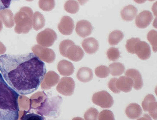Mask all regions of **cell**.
<instances>
[{"instance_id":"8992f818","label":"cell","mask_w":157,"mask_h":120,"mask_svg":"<svg viewBox=\"0 0 157 120\" xmlns=\"http://www.w3.org/2000/svg\"><path fill=\"white\" fill-rule=\"evenodd\" d=\"M32 50L35 55L40 60L48 63H52L56 59L55 52L51 49L44 48L39 45H35L32 47Z\"/></svg>"},{"instance_id":"8d00e7d4","label":"cell","mask_w":157,"mask_h":120,"mask_svg":"<svg viewBox=\"0 0 157 120\" xmlns=\"http://www.w3.org/2000/svg\"><path fill=\"white\" fill-rule=\"evenodd\" d=\"M73 120H83V119L81 118H77L74 119Z\"/></svg>"},{"instance_id":"1f68e13d","label":"cell","mask_w":157,"mask_h":120,"mask_svg":"<svg viewBox=\"0 0 157 120\" xmlns=\"http://www.w3.org/2000/svg\"><path fill=\"white\" fill-rule=\"evenodd\" d=\"M74 43V42L70 40H65L61 41L59 45V51L61 55L65 57V52L67 48Z\"/></svg>"},{"instance_id":"4fadbf2b","label":"cell","mask_w":157,"mask_h":120,"mask_svg":"<svg viewBox=\"0 0 157 120\" xmlns=\"http://www.w3.org/2000/svg\"><path fill=\"white\" fill-rule=\"evenodd\" d=\"M152 14L149 10H144L136 16V24L140 29H145L152 21Z\"/></svg>"},{"instance_id":"ffe728a7","label":"cell","mask_w":157,"mask_h":120,"mask_svg":"<svg viewBox=\"0 0 157 120\" xmlns=\"http://www.w3.org/2000/svg\"><path fill=\"white\" fill-rule=\"evenodd\" d=\"M77 78L79 81L82 82H88L91 81L93 78V73L90 68L82 67L80 68L77 74Z\"/></svg>"},{"instance_id":"ac0fdd59","label":"cell","mask_w":157,"mask_h":120,"mask_svg":"<svg viewBox=\"0 0 157 120\" xmlns=\"http://www.w3.org/2000/svg\"><path fill=\"white\" fill-rule=\"evenodd\" d=\"M58 70L61 75L70 76L74 72L75 68L72 63L66 60H62L58 64Z\"/></svg>"},{"instance_id":"30bf717a","label":"cell","mask_w":157,"mask_h":120,"mask_svg":"<svg viewBox=\"0 0 157 120\" xmlns=\"http://www.w3.org/2000/svg\"><path fill=\"white\" fill-rule=\"evenodd\" d=\"M135 53L140 59L146 60L149 59L151 55L149 45L144 41H140L136 44L134 48Z\"/></svg>"},{"instance_id":"6da1fadb","label":"cell","mask_w":157,"mask_h":120,"mask_svg":"<svg viewBox=\"0 0 157 120\" xmlns=\"http://www.w3.org/2000/svg\"><path fill=\"white\" fill-rule=\"evenodd\" d=\"M46 71L45 64L32 53L0 56L2 75L18 94L30 95L37 90Z\"/></svg>"},{"instance_id":"4dcf8cb0","label":"cell","mask_w":157,"mask_h":120,"mask_svg":"<svg viewBox=\"0 0 157 120\" xmlns=\"http://www.w3.org/2000/svg\"><path fill=\"white\" fill-rule=\"evenodd\" d=\"M98 120H115L114 114L109 110H104L100 113Z\"/></svg>"},{"instance_id":"5bb4252c","label":"cell","mask_w":157,"mask_h":120,"mask_svg":"<svg viewBox=\"0 0 157 120\" xmlns=\"http://www.w3.org/2000/svg\"><path fill=\"white\" fill-rule=\"evenodd\" d=\"M125 75L132 80L134 83L133 87L136 90L141 89L143 87L142 76L139 71L135 69H129L126 72Z\"/></svg>"},{"instance_id":"7a4b0ae2","label":"cell","mask_w":157,"mask_h":120,"mask_svg":"<svg viewBox=\"0 0 157 120\" xmlns=\"http://www.w3.org/2000/svg\"><path fill=\"white\" fill-rule=\"evenodd\" d=\"M19 96L0 73V120H18Z\"/></svg>"},{"instance_id":"f546056e","label":"cell","mask_w":157,"mask_h":120,"mask_svg":"<svg viewBox=\"0 0 157 120\" xmlns=\"http://www.w3.org/2000/svg\"><path fill=\"white\" fill-rule=\"evenodd\" d=\"M140 41H141V40L139 38L133 37L131 39L128 40L125 46L128 52L131 54H135L134 48H135V45L137 43Z\"/></svg>"},{"instance_id":"d590c367","label":"cell","mask_w":157,"mask_h":120,"mask_svg":"<svg viewBox=\"0 0 157 120\" xmlns=\"http://www.w3.org/2000/svg\"><path fill=\"white\" fill-rule=\"evenodd\" d=\"M137 120H152L151 119V118L150 116L149 115L146 114H144L143 117L139 118Z\"/></svg>"},{"instance_id":"f1b7e54d","label":"cell","mask_w":157,"mask_h":120,"mask_svg":"<svg viewBox=\"0 0 157 120\" xmlns=\"http://www.w3.org/2000/svg\"><path fill=\"white\" fill-rule=\"evenodd\" d=\"M99 112L95 108L91 107L86 111L85 115V120H98Z\"/></svg>"},{"instance_id":"83f0119b","label":"cell","mask_w":157,"mask_h":120,"mask_svg":"<svg viewBox=\"0 0 157 120\" xmlns=\"http://www.w3.org/2000/svg\"><path fill=\"white\" fill-rule=\"evenodd\" d=\"M157 31L151 30L147 34V39L152 46L154 52H157Z\"/></svg>"},{"instance_id":"603a6c76","label":"cell","mask_w":157,"mask_h":120,"mask_svg":"<svg viewBox=\"0 0 157 120\" xmlns=\"http://www.w3.org/2000/svg\"><path fill=\"white\" fill-rule=\"evenodd\" d=\"M109 68L111 75L113 76H120L125 71L124 66L120 62L112 63L109 65Z\"/></svg>"},{"instance_id":"d4e9b609","label":"cell","mask_w":157,"mask_h":120,"mask_svg":"<svg viewBox=\"0 0 157 120\" xmlns=\"http://www.w3.org/2000/svg\"><path fill=\"white\" fill-rule=\"evenodd\" d=\"M38 4L41 10L45 11H49L55 8L56 2L53 0H40L39 1Z\"/></svg>"},{"instance_id":"44dd1931","label":"cell","mask_w":157,"mask_h":120,"mask_svg":"<svg viewBox=\"0 0 157 120\" xmlns=\"http://www.w3.org/2000/svg\"><path fill=\"white\" fill-rule=\"evenodd\" d=\"M45 20L44 17L40 12L36 11L32 17V25L35 31L42 29L45 25Z\"/></svg>"},{"instance_id":"7c38bea8","label":"cell","mask_w":157,"mask_h":120,"mask_svg":"<svg viewBox=\"0 0 157 120\" xmlns=\"http://www.w3.org/2000/svg\"><path fill=\"white\" fill-rule=\"evenodd\" d=\"M93 27L91 22L85 20L78 21L77 23L75 31L77 34L81 37L88 36L92 33Z\"/></svg>"},{"instance_id":"74e56055","label":"cell","mask_w":157,"mask_h":120,"mask_svg":"<svg viewBox=\"0 0 157 120\" xmlns=\"http://www.w3.org/2000/svg\"></svg>"},{"instance_id":"5b68a950","label":"cell","mask_w":157,"mask_h":120,"mask_svg":"<svg viewBox=\"0 0 157 120\" xmlns=\"http://www.w3.org/2000/svg\"><path fill=\"white\" fill-rule=\"evenodd\" d=\"M57 39L56 32L52 29H46L37 34L36 40L42 47H49L53 45Z\"/></svg>"},{"instance_id":"7402d4cb","label":"cell","mask_w":157,"mask_h":120,"mask_svg":"<svg viewBox=\"0 0 157 120\" xmlns=\"http://www.w3.org/2000/svg\"><path fill=\"white\" fill-rule=\"evenodd\" d=\"M124 37L123 33L120 30H115L110 33L109 37V42L111 45H116Z\"/></svg>"},{"instance_id":"277c9868","label":"cell","mask_w":157,"mask_h":120,"mask_svg":"<svg viewBox=\"0 0 157 120\" xmlns=\"http://www.w3.org/2000/svg\"><path fill=\"white\" fill-rule=\"evenodd\" d=\"M92 101L94 104L102 108H110L113 106V97L105 91L97 92L93 95Z\"/></svg>"},{"instance_id":"2e32d148","label":"cell","mask_w":157,"mask_h":120,"mask_svg":"<svg viewBox=\"0 0 157 120\" xmlns=\"http://www.w3.org/2000/svg\"><path fill=\"white\" fill-rule=\"evenodd\" d=\"M82 46L85 52L89 55L96 53L99 49L98 41L94 37H88L83 41Z\"/></svg>"},{"instance_id":"836d02e7","label":"cell","mask_w":157,"mask_h":120,"mask_svg":"<svg viewBox=\"0 0 157 120\" xmlns=\"http://www.w3.org/2000/svg\"><path fill=\"white\" fill-rule=\"evenodd\" d=\"M117 80V78H112L109 81L108 83V86L110 90L112 91L115 94H119L120 91L118 90L116 87V81Z\"/></svg>"},{"instance_id":"9c48e42d","label":"cell","mask_w":157,"mask_h":120,"mask_svg":"<svg viewBox=\"0 0 157 120\" xmlns=\"http://www.w3.org/2000/svg\"><path fill=\"white\" fill-rule=\"evenodd\" d=\"M58 28L60 33L63 35H70L74 29V22L70 17L64 16L61 18Z\"/></svg>"},{"instance_id":"52a82bcc","label":"cell","mask_w":157,"mask_h":120,"mask_svg":"<svg viewBox=\"0 0 157 120\" xmlns=\"http://www.w3.org/2000/svg\"><path fill=\"white\" fill-rule=\"evenodd\" d=\"M157 102L151 94L147 95L142 102V106L144 111H147L154 120H157Z\"/></svg>"},{"instance_id":"3957f363","label":"cell","mask_w":157,"mask_h":120,"mask_svg":"<svg viewBox=\"0 0 157 120\" xmlns=\"http://www.w3.org/2000/svg\"><path fill=\"white\" fill-rule=\"evenodd\" d=\"M33 10L29 7H23L14 17L16 26L15 31L18 34H26L29 33L32 26Z\"/></svg>"},{"instance_id":"4316f807","label":"cell","mask_w":157,"mask_h":120,"mask_svg":"<svg viewBox=\"0 0 157 120\" xmlns=\"http://www.w3.org/2000/svg\"><path fill=\"white\" fill-rule=\"evenodd\" d=\"M107 55L109 60L115 61L120 57V52L117 48L111 47L107 51Z\"/></svg>"},{"instance_id":"9a60e30c","label":"cell","mask_w":157,"mask_h":120,"mask_svg":"<svg viewBox=\"0 0 157 120\" xmlns=\"http://www.w3.org/2000/svg\"><path fill=\"white\" fill-rule=\"evenodd\" d=\"M116 85L117 89L120 91L128 93L132 91L134 83L131 78L127 76H121L117 79Z\"/></svg>"},{"instance_id":"ba28073f","label":"cell","mask_w":157,"mask_h":120,"mask_svg":"<svg viewBox=\"0 0 157 120\" xmlns=\"http://www.w3.org/2000/svg\"><path fill=\"white\" fill-rule=\"evenodd\" d=\"M75 87V81L72 78H63L57 87V90L64 95L70 96L73 94Z\"/></svg>"},{"instance_id":"e0dca14e","label":"cell","mask_w":157,"mask_h":120,"mask_svg":"<svg viewBox=\"0 0 157 120\" xmlns=\"http://www.w3.org/2000/svg\"><path fill=\"white\" fill-rule=\"evenodd\" d=\"M142 110L141 106L137 103H131L125 109L127 116L131 119H136L141 117Z\"/></svg>"},{"instance_id":"cb8c5ba5","label":"cell","mask_w":157,"mask_h":120,"mask_svg":"<svg viewBox=\"0 0 157 120\" xmlns=\"http://www.w3.org/2000/svg\"><path fill=\"white\" fill-rule=\"evenodd\" d=\"M64 9L67 12L73 14L77 13L78 11L79 5L77 1H67L64 5Z\"/></svg>"},{"instance_id":"e575fe53","label":"cell","mask_w":157,"mask_h":120,"mask_svg":"<svg viewBox=\"0 0 157 120\" xmlns=\"http://www.w3.org/2000/svg\"><path fill=\"white\" fill-rule=\"evenodd\" d=\"M11 2V1H0V10L9 8Z\"/></svg>"},{"instance_id":"8fae6325","label":"cell","mask_w":157,"mask_h":120,"mask_svg":"<svg viewBox=\"0 0 157 120\" xmlns=\"http://www.w3.org/2000/svg\"><path fill=\"white\" fill-rule=\"evenodd\" d=\"M84 52L82 49L79 46L75 45V43L71 45L67 49L65 57L72 61H80L84 57Z\"/></svg>"},{"instance_id":"484cf974","label":"cell","mask_w":157,"mask_h":120,"mask_svg":"<svg viewBox=\"0 0 157 120\" xmlns=\"http://www.w3.org/2000/svg\"><path fill=\"white\" fill-rule=\"evenodd\" d=\"M110 70L108 67L105 65H100L96 68L95 74L99 78H106L109 76Z\"/></svg>"},{"instance_id":"d6a6232c","label":"cell","mask_w":157,"mask_h":120,"mask_svg":"<svg viewBox=\"0 0 157 120\" xmlns=\"http://www.w3.org/2000/svg\"><path fill=\"white\" fill-rule=\"evenodd\" d=\"M45 118L42 116L34 113H26L23 116L20 120H45Z\"/></svg>"},{"instance_id":"d6986e66","label":"cell","mask_w":157,"mask_h":120,"mask_svg":"<svg viewBox=\"0 0 157 120\" xmlns=\"http://www.w3.org/2000/svg\"><path fill=\"white\" fill-rule=\"evenodd\" d=\"M138 13V10L136 7L132 5H128L124 7L121 12V15L124 20L126 21H132Z\"/></svg>"}]
</instances>
